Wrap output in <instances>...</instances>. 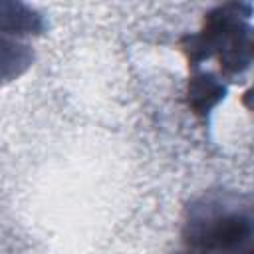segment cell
<instances>
[{
	"mask_svg": "<svg viewBox=\"0 0 254 254\" xmlns=\"http://www.w3.org/2000/svg\"><path fill=\"white\" fill-rule=\"evenodd\" d=\"M224 95V87L210 75H198L189 81V105L194 113H206Z\"/></svg>",
	"mask_w": 254,
	"mask_h": 254,
	"instance_id": "cell-2",
	"label": "cell"
},
{
	"mask_svg": "<svg viewBox=\"0 0 254 254\" xmlns=\"http://www.w3.org/2000/svg\"><path fill=\"white\" fill-rule=\"evenodd\" d=\"M244 254H254V210H252V234H250V240H248Z\"/></svg>",
	"mask_w": 254,
	"mask_h": 254,
	"instance_id": "cell-3",
	"label": "cell"
},
{
	"mask_svg": "<svg viewBox=\"0 0 254 254\" xmlns=\"http://www.w3.org/2000/svg\"><path fill=\"white\" fill-rule=\"evenodd\" d=\"M246 16L248 8L242 4H224L212 10L206 16L200 34L187 38L189 46L185 52L189 54V62L196 64L216 50L224 73L242 71L254 60V36L242 22Z\"/></svg>",
	"mask_w": 254,
	"mask_h": 254,
	"instance_id": "cell-1",
	"label": "cell"
}]
</instances>
